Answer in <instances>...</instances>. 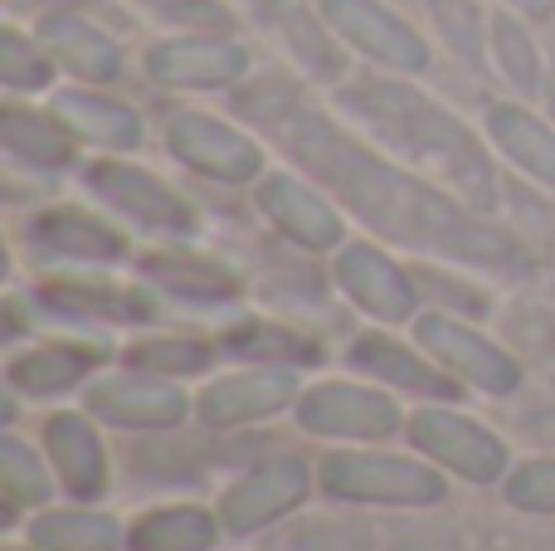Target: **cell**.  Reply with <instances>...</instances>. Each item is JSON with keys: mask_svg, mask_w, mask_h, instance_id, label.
<instances>
[{"mask_svg": "<svg viewBox=\"0 0 555 551\" xmlns=\"http://www.w3.org/2000/svg\"><path fill=\"white\" fill-rule=\"evenodd\" d=\"M273 137L287 146L297 171H307L351 220L390 240L395 249H410L420 259H449L463 269H521L527 264L521 244L502 225L459 201L449 185L385 156L351 123H336L307 98L273 127Z\"/></svg>", "mask_w": 555, "mask_h": 551, "instance_id": "cell-1", "label": "cell"}, {"mask_svg": "<svg viewBox=\"0 0 555 551\" xmlns=\"http://www.w3.org/2000/svg\"><path fill=\"white\" fill-rule=\"evenodd\" d=\"M336 107L341 117L375 142L385 156L414 166L420 176L449 185L459 201H468L473 210L492 215L502 201L498 166H492V146L463 123L453 107H443L439 98H429L424 88L410 84V74H361L346 78L336 88Z\"/></svg>", "mask_w": 555, "mask_h": 551, "instance_id": "cell-2", "label": "cell"}, {"mask_svg": "<svg viewBox=\"0 0 555 551\" xmlns=\"http://www.w3.org/2000/svg\"><path fill=\"white\" fill-rule=\"evenodd\" d=\"M317 488L332 503L346 508H395V513H414V508H439L449 498V478L439 464L414 454H395L380 445H346L317 464Z\"/></svg>", "mask_w": 555, "mask_h": 551, "instance_id": "cell-3", "label": "cell"}, {"mask_svg": "<svg viewBox=\"0 0 555 551\" xmlns=\"http://www.w3.org/2000/svg\"><path fill=\"white\" fill-rule=\"evenodd\" d=\"M83 185L93 191V201H103L122 225L152 234V240L185 244L201 230L195 205L185 201L171 181H162L152 166H137V162H127V156H98V162H88Z\"/></svg>", "mask_w": 555, "mask_h": 551, "instance_id": "cell-4", "label": "cell"}, {"mask_svg": "<svg viewBox=\"0 0 555 551\" xmlns=\"http://www.w3.org/2000/svg\"><path fill=\"white\" fill-rule=\"evenodd\" d=\"M410 445L414 454H424L429 464H439L443 474L463 478V484H502L512 474V449L502 435H492L482 420L453 410L449 400H424L410 415Z\"/></svg>", "mask_w": 555, "mask_h": 551, "instance_id": "cell-5", "label": "cell"}, {"mask_svg": "<svg viewBox=\"0 0 555 551\" xmlns=\"http://www.w3.org/2000/svg\"><path fill=\"white\" fill-rule=\"evenodd\" d=\"M297 430L336 445H385L395 430L410 425L390 386H365V381H312L302 386L293 406Z\"/></svg>", "mask_w": 555, "mask_h": 551, "instance_id": "cell-6", "label": "cell"}, {"mask_svg": "<svg viewBox=\"0 0 555 551\" xmlns=\"http://www.w3.org/2000/svg\"><path fill=\"white\" fill-rule=\"evenodd\" d=\"M83 410L122 435H171L195 415V396L171 376L152 371H107L83 386Z\"/></svg>", "mask_w": 555, "mask_h": 551, "instance_id": "cell-7", "label": "cell"}, {"mask_svg": "<svg viewBox=\"0 0 555 551\" xmlns=\"http://www.w3.org/2000/svg\"><path fill=\"white\" fill-rule=\"evenodd\" d=\"M332 279L341 289V298L351 303L361 318H371L375 328H414L420 318V279L414 269H404L385 244L375 240H346L332 254Z\"/></svg>", "mask_w": 555, "mask_h": 551, "instance_id": "cell-8", "label": "cell"}, {"mask_svg": "<svg viewBox=\"0 0 555 551\" xmlns=\"http://www.w3.org/2000/svg\"><path fill=\"white\" fill-rule=\"evenodd\" d=\"M414 342L468 390H482V396H517L521 390V361L488 332L473 328L468 318L429 308L414 318Z\"/></svg>", "mask_w": 555, "mask_h": 551, "instance_id": "cell-9", "label": "cell"}, {"mask_svg": "<svg viewBox=\"0 0 555 551\" xmlns=\"http://www.w3.org/2000/svg\"><path fill=\"white\" fill-rule=\"evenodd\" d=\"M254 68V54L244 39L234 35H205V29H185V35L156 39L142 49V74L156 88L171 93H215V88H240Z\"/></svg>", "mask_w": 555, "mask_h": 551, "instance_id": "cell-10", "label": "cell"}, {"mask_svg": "<svg viewBox=\"0 0 555 551\" xmlns=\"http://www.w3.org/2000/svg\"><path fill=\"white\" fill-rule=\"evenodd\" d=\"M166 152L185 166V171L205 176L220 185H254L269 171L263 142L254 132H244L240 123H224L215 113H171L166 123Z\"/></svg>", "mask_w": 555, "mask_h": 551, "instance_id": "cell-11", "label": "cell"}, {"mask_svg": "<svg viewBox=\"0 0 555 551\" xmlns=\"http://www.w3.org/2000/svg\"><path fill=\"white\" fill-rule=\"evenodd\" d=\"M254 210L307 254H336L346 234V210L307 171H263L254 181Z\"/></svg>", "mask_w": 555, "mask_h": 551, "instance_id": "cell-12", "label": "cell"}, {"mask_svg": "<svg viewBox=\"0 0 555 551\" xmlns=\"http://www.w3.org/2000/svg\"><path fill=\"white\" fill-rule=\"evenodd\" d=\"M322 20L341 35L346 49H356L361 59H371L385 74H429L434 49L410 20L385 0H317Z\"/></svg>", "mask_w": 555, "mask_h": 551, "instance_id": "cell-13", "label": "cell"}, {"mask_svg": "<svg viewBox=\"0 0 555 551\" xmlns=\"http://www.w3.org/2000/svg\"><path fill=\"white\" fill-rule=\"evenodd\" d=\"M312 484H317V474L307 459L273 454V459H259L254 469H244L220 494L215 513H220L224 533L249 537V533H263V527L283 523V517H293L297 508L312 498Z\"/></svg>", "mask_w": 555, "mask_h": 551, "instance_id": "cell-14", "label": "cell"}, {"mask_svg": "<svg viewBox=\"0 0 555 551\" xmlns=\"http://www.w3.org/2000/svg\"><path fill=\"white\" fill-rule=\"evenodd\" d=\"M297 396H302V381H297L293 367H254L249 361L244 371L205 381L201 396H195V425H205V430L259 425V420L293 410Z\"/></svg>", "mask_w": 555, "mask_h": 551, "instance_id": "cell-15", "label": "cell"}, {"mask_svg": "<svg viewBox=\"0 0 555 551\" xmlns=\"http://www.w3.org/2000/svg\"><path fill=\"white\" fill-rule=\"evenodd\" d=\"M25 240L35 244V254L59 264H78V269H107V264H122L132 254V240L117 220L83 205H49L35 210L25 225Z\"/></svg>", "mask_w": 555, "mask_h": 551, "instance_id": "cell-16", "label": "cell"}, {"mask_svg": "<svg viewBox=\"0 0 555 551\" xmlns=\"http://www.w3.org/2000/svg\"><path fill=\"white\" fill-rule=\"evenodd\" d=\"M346 367H351L356 376L380 381V386L404 390V396H420V400H453L463 390V381L449 376L420 342L390 337V328L356 332L351 347H346Z\"/></svg>", "mask_w": 555, "mask_h": 551, "instance_id": "cell-17", "label": "cell"}, {"mask_svg": "<svg viewBox=\"0 0 555 551\" xmlns=\"http://www.w3.org/2000/svg\"><path fill=\"white\" fill-rule=\"evenodd\" d=\"M44 454L54 464L59 488L78 503H98L113 484V459L88 410H54L44 420Z\"/></svg>", "mask_w": 555, "mask_h": 551, "instance_id": "cell-18", "label": "cell"}, {"mask_svg": "<svg viewBox=\"0 0 555 551\" xmlns=\"http://www.w3.org/2000/svg\"><path fill=\"white\" fill-rule=\"evenodd\" d=\"M35 35L59 64V74H68L74 84L107 88L122 78V44L103 25H93L88 10H44Z\"/></svg>", "mask_w": 555, "mask_h": 551, "instance_id": "cell-19", "label": "cell"}, {"mask_svg": "<svg viewBox=\"0 0 555 551\" xmlns=\"http://www.w3.org/2000/svg\"><path fill=\"white\" fill-rule=\"evenodd\" d=\"M59 123L78 137V146H98L107 156H127L142 146L146 127H142V113L122 98L103 93L98 84H74V88H59L54 103Z\"/></svg>", "mask_w": 555, "mask_h": 551, "instance_id": "cell-20", "label": "cell"}, {"mask_svg": "<svg viewBox=\"0 0 555 551\" xmlns=\"http://www.w3.org/2000/svg\"><path fill=\"white\" fill-rule=\"evenodd\" d=\"M142 279L156 293H171V298L195 303V308H224V303H240V293H244V279L230 264L215 259V254L185 249V244L152 249L142 259Z\"/></svg>", "mask_w": 555, "mask_h": 551, "instance_id": "cell-21", "label": "cell"}, {"mask_svg": "<svg viewBox=\"0 0 555 551\" xmlns=\"http://www.w3.org/2000/svg\"><path fill=\"white\" fill-rule=\"evenodd\" d=\"M103 361H107V351L88 347V342H35V347L15 351L5 361V390L10 396L54 400V396L88 386Z\"/></svg>", "mask_w": 555, "mask_h": 551, "instance_id": "cell-22", "label": "cell"}, {"mask_svg": "<svg viewBox=\"0 0 555 551\" xmlns=\"http://www.w3.org/2000/svg\"><path fill=\"white\" fill-rule=\"evenodd\" d=\"M482 132L502 162L555 191V123L531 113L527 103H492L482 113Z\"/></svg>", "mask_w": 555, "mask_h": 551, "instance_id": "cell-23", "label": "cell"}, {"mask_svg": "<svg viewBox=\"0 0 555 551\" xmlns=\"http://www.w3.org/2000/svg\"><path fill=\"white\" fill-rule=\"evenodd\" d=\"M35 308H49V312L74 318V322H146L156 312L146 293L117 289V283H93V279L35 283Z\"/></svg>", "mask_w": 555, "mask_h": 551, "instance_id": "cell-24", "label": "cell"}, {"mask_svg": "<svg viewBox=\"0 0 555 551\" xmlns=\"http://www.w3.org/2000/svg\"><path fill=\"white\" fill-rule=\"evenodd\" d=\"M0 146L15 166H29V171H64L78 156V137L59 123V113H39V107L25 103H5L0 107Z\"/></svg>", "mask_w": 555, "mask_h": 551, "instance_id": "cell-25", "label": "cell"}, {"mask_svg": "<svg viewBox=\"0 0 555 551\" xmlns=\"http://www.w3.org/2000/svg\"><path fill=\"white\" fill-rule=\"evenodd\" d=\"M29 547L39 551H122L132 547V527L93 503L74 508H39L25 527Z\"/></svg>", "mask_w": 555, "mask_h": 551, "instance_id": "cell-26", "label": "cell"}, {"mask_svg": "<svg viewBox=\"0 0 555 551\" xmlns=\"http://www.w3.org/2000/svg\"><path fill=\"white\" fill-rule=\"evenodd\" d=\"M224 351L254 367H322V342L307 337V332L287 328V322H269V318H244L224 332Z\"/></svg>", "mask_w": 555, "mask_h": 551, "instance_id": "cell-27", "label": "cell"}, {"mask_svg": "<svg viewBox=\"0 0 555 551\" xmlns=\"http://www.w3.org/2000/svg\"><path fill=\"white\" fill-rule=\"evenodd\" d=\"M220 513L195 503H162L146 508L132 523V551H215L220 547Z\"/></svg>", "mask_w": 555, "mask_h": 551, "instance_id": "cell-28", "label": "cell"}, {"mask_svg": "<svg viewBox=\"0 0 555 551\" xmlns=\"http://www.w3.org/2000/svg\"><path fill=\"white\" fill-rule=\"evenodd\" d=\"M488 59L502 74V84H512L521 98L541 93L546 88V59H541V44L531 39L527 20L517 10H498L488 25Z\"/></svg>", "mask_w": 555, "mask_h": 551, "instance_id": "cell-29", "label": "cell"}, {"mask_svg": "<svg viewBox=\"0 0 555 551\" xmlns=\"http://www.w3.org/2000/svg\"><path fill=\"white\" fill-rule=\"evenodd\" d=\"M0 488H5V517H15V508H35L39 513V508H49V498L59 488L49 454H39L15 430L0 439Z\"/></svg>", "mask_w": 555, "mask_h": 551, "instance_id": "cell-30", "label": "cell"}, {"mask_svg": "<svg viewBox=\"0 0 555 551\" xmlns=\"http://www.w3.org/2000/svg\"><path fill=\"white\" fill-rule=\"evenodd\" d=\"M278 25H283L297 64H302L312 78H326V84H332V78H346V44H341V35L322 20V10L312 15L307 5H293V10L278 15Z\"/></svg>", "mask_w": 555, "mask_h": 551, "instance_id": "cell-31", "label": "cell"}, {"mask_svg": "<svg viewBox=\"0 0 555 551\" xmlns=\"http://www.w3.org/2000/svg\"><path fill=\"white\" fill-rule=\"evenodd\" d=\"M429 15L434 35L453 49V59H463L468 68H488V25L492 20L478 10V0H420Z\"/></svg>", "mask_w": 555, "mask_h": 551, "instance_id": "cell-32", "label": "cell"}, {"mask_svg": "<svg viewBox=\"0 0 555 551\" xmlns=\"http://www.w3.org/2000/svg\"><path fill=\"white\" fill-rule=\"evenodd\" d=\"M210 361H215V347L201 337H142L122 351V367L152 371V376H171V381L205 376Z\"/></svg>", "mask_w": 555, "mask_h": 551, "instance_id": "cell-33", "label": "cell"}, {"mask_svg": "<svg viewBox=\"0 0 555 551\" xmlns=\"http://www.w3.org/2000/svg\"><path fill=\"white\" fill-rule=\"evenodd\" d=\"M54 74H59V64L39 44V35H25L15 25L0 29V84L10 93H44L54 84Z\"/></svg>", "mask_w": 555, "mask_h": 551, "instance_id": "cell-34", "label": "cell"}, {"mask_svg": "<svg viewBox=\"0 0 555 551\" xmlns=\"http://www.w3.org/2000/svg\"><path fill=\"white\" fill-rule=\"evenodd\" d=\"M375 533L361 517H312L283 537V551H371Z\"/></svg>", "mask_w": 555, "mask_h": 551, "instance_id": "cell-35", "label": "cell"}, {"mask_svg": "<svg viewBox=\"0 0 555 551\" xmlns=\"http://www.w3.org/2000/svg\"><path fill=\"white\" fill-rule=\"evenodd\" d=\"M502 498L521 513L555 517V459H527L502 478Z\"/></svg>", "mask_w": 555, "mask_h": 551, "instance_id": "cell-36", "label": "cell"}, {"mask_svg": "<svg viewBox=\"0 0 555 551\" xmlns=\"http://www.w3.org/2000/svg\"><path fill=\"white\" fill-rule=\"evenodd\" d=\"M166 20L185 29H205V35H234V10L224 0H156Z\"/></svg>", "mask_w": 555, "mask_h": 551, "instance_id": "cell-37", "label": "cell"}, {"mask_svg": "<svg viewBox=\"0 0 555 551\" xmlns=\"http://www.w3.org/2000/svg\"><path fill=\"white\" fill-rule=\"evenodd\" d=\"M507 10H517V15H531V20H541V15H551L555 10V0H502Z\"/></svg>", "mask_w": 555, "mask_h": 551, "instance_id": "cell-38", "label": "cell"}, {"mask_svg": "<svg viewBox=\"0 0 555 551\" xmlns=\"http://www.w3.org/2000/svg\"><path fill=\"white\" fill-rule=\"evenodd\" d=\"M25 5H35L44 15V10H93L98 0H25Z\"/></svg>", "mask_w": 555, "mask_h": 551, "instance_id": "cell-39", "label": "cell"}, {"mask_svg": "<svg viewBox=\"0 0 555 551\" xmlns=\"http://www.w3.org/2000/svg\"><path fill=\"white\" fill-rule=\"evenodd\" d=\"M546 103H551V113H555V59H551V68H546Z\"/></svg>", "mask_w": 555, "mask_h": 551, "instance_id": "cell-40", "label": "cell"}, {"mask_svg": "<svg viewBox=\"0 0 555 551\" xmlns=\"http://www.w3.org/2000/svg\"><path fill=\"white\" fill-rule=\"evenodd\" d=\"M10 551H20V547H10ZM29 551H39V547H29Z\"/></svg>", "mask_w": 555, "mask_h": 551, "instance_id": "cell-41", "label": "cell"}]
</instances>
